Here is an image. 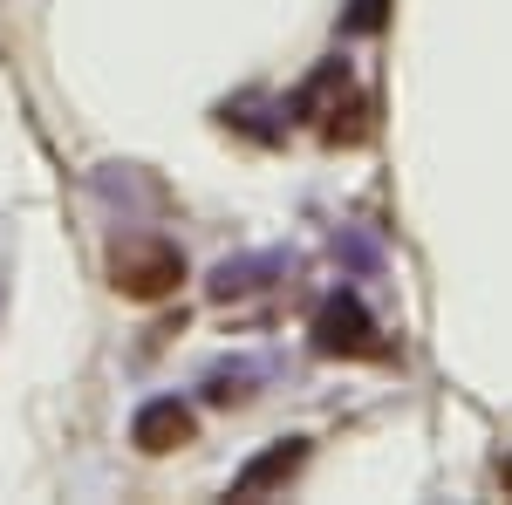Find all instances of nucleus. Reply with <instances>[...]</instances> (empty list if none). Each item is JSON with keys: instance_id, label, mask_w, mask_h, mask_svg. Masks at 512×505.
Segmentation results:
<instances>
[{"instance_id": "1", "label": "nucleus", "mask_w": 512, "mask_h": 505, "mask_svg": "<svg viewBox=\"0 0 512 505\" xmlns=\"http://www.w3.org/2000/svg\"><path fill=\"white\" fill-rule=\"evenodd\" d=\"M110 273H117V294H130V301H164L185 280V260L171 246H123Z\"/></svg>"}, {"instance_id": "2", "label": "nucleus", "mask_w": 512, "mask_h": 505, "mask_svg": "<svg viewBox=\"0 0 512 505\" xmlns=\"http://www.w3.org/2000/svg\"><path fill=\"white\" fill-rule=\"evenodd\" d=\"M315 349L321 355H383V335H376V321L362 314L355 294H335L315 314Z\"/></svg>"}, {"instance_id": "3", "label": "nucleus", "mask_w": 512, "mask_h": 505, "mask_svg": "<svg viewBox=\"0 0 512 505\" xmlns=\"http://www.w3.org/2000/svg\"><path fill=\"white\" fill-rule=\"evenodd\" d=\"M130 437H137V451H151V458H164V451L192 444V410H185L178 396H158V403H144V410H137V424H130Z\"/></svg>"}, {"instance_id": "4", "label": "nucleus", "mask_w": 512, "mask_h": 505, "mask_svg": "<svg viewBox=\"0 0 512 505\" xmlns=\"http://www.w3.org/2000/svg\"><path fill=\"white\" fill-rule=\"evenodd\" d=\"M301 458H308V444H301V437H287V444H274L267 458H253V465L239 471L233 492H239V499H253V492H267V485H280V478H294V471H301Z\"/></svg>"}, {"instance_id": "5", "label": "nucleus", "mask_w": 512, "mask_h": 505, "mask_svg": "<svg viewBox=\"0 0 512 505\" xmlns=\"http://www.w3.org/2000/svg\"><path fill=\"white\" fill-rule=\"evenodd\" d=\"M383 21H390V0H355V7H349V28H355V35H376Z\"/></svg>"}, {"instance_id": "6", "label": "nucleus", "mask_w": 512, "mask_h": 505, "mask_svg": "<svg viewBox=\"0 0 512 505\" xmlns=\"http://www.w3.org/2000/svg\"><path fill=\"white\" fill-rule=\"evenodd\" d=\"M499 485H506V499H512V458H506V465H499Z\"/></svg>"}]
</instances>
